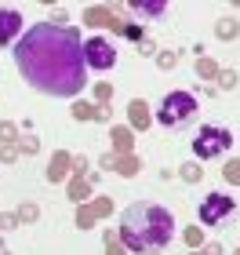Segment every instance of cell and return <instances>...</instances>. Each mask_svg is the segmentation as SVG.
<instances>
[{"label": "cell", "instance_id": "6da1fadb", "mask_svg": "<svg viewBox=\"0 0 240 255\" xmlns=\"http://www.w3.org/2000/svg\"><path fill=\"white\" fill-rule=\"evenodd\" d=\"M15 66L37 91L55 99H73L87 84L84 40L73 26L37 22L15 40Z\"/></svg>", "mask_w": 240, "mask_h": 255}, {"label": "cell", "instance_id": "7a4b0ae2", "mask_svg": "<svg viewBox=\"0 0 240 255\" xmlns=\"http://www.w3.org/2000/svg\"><path fill=\"white\" fill-rule=\"evenodd\" d=\"M175 234V215L164 204L139 201L120 215V245L128 252H160Z\"/></svg>", "mask_w": 240, "mask_h": 255}, {"label": "cell", "instance_id": "3957f363", "mask_svg": "<svg viewBox=\"0 0 240 255\" xmlns=\"http://www.w3.org/2000/svg\"><path fill=\"white\" fill-rule=\"evenodd\" d=\"M197 110H200L197 95H189V91H171V95H164V102H160L157 121L164 128H186L197 117Z\"/></svg>", "mask_w": 240, "mask_h": 255}, {"label": "cell", "instance_id": "277c9868", "mask_svg": "<svg viewBox=\"0 0 240 255\" xmlns=\"http://www.w3.org/2000/svg\"><path fill=\"white\" fill-rule=\"evenodd\" d=\"M230 146H233V131L230 128H219V124H204L197 131V138H193V153H197L200 160L222 157Z\"/></svg>", "mask_w": 240, "mask_h": 255}, {"label": "cell", "instance_id": "5b68a950", "mask_svg": "<svg viewBox=\"0 0 240 255\" xmlns=\"http://www.w3.org/2000/svg\"><path fill=\"white\" fill-rule=\"evenodd\" d=\"M233 208H237V201L230 193H208L200 201V223L204 226H222L233 215Z\"/></svg>", "mask_w": 240, "mask_h": 255}, {"label": "cell", "instance_id": "8992f818", "mask_svg": "<svg viewBox=\"0 0 240 255\" xmlns=\"http://www.w3.org/2000/svg\"><path fill=\"white\" fill-rule=\"evenodd\" d=\"M84 66L87 69H113L117 66V48H113L106 37L84 40Z\"/></svg>", "mask_w": 240, "mask_h": 255}, {"label": "cell", "instance_id": "52a82bcc", "mask_svg": "<svg viewBox=\"0 0 240 255\" xmlns=\"http://www.w3.org/2000/svg\"><path fill=\"white\" fill-rule=\"evenodd\" d=\"M22 29H26V18H22L15 7H0V48L15 44L22 37Z\"/></svg>", "mask_w": 240, "mask_h": 255}, {"label": "cell", "instance_id": "ba28073f", "mask_svg": "<svg viewBox=\"0 0 240 255\" xmlns=\"http://www.w3.org/2000/svg\"><path fill=\"white\" fill-rule=\"evenodd\" d=\"M84 22H87V26H109L113 33H124V26H128V22H124L120 15H113L109 7H87Z\"/></svg>", "mask_w": 240, "mask_h": 255}, {"label": "cell", "instance_id": "9c48e42d", "mask_svg": "<svg viewBox=\"0 0 240 255\" xmlns=\"http://www.w3.org/2000/svg\"><path fill=\"white\" fill-rule=\"evenodd\" d=\"M109 208H113V204L106 201V197H102V201H95V204H80V212H77V226H80V230H87L98 215H106Z\"/></svg>", "mask_w": 240, "mask_h": 255}, {"label": "cell", "instance_id": "30bf717a", "mask_svg": "<svg viewBox=\"0 0 240 255\" xmlns=\"http://www.w3.org/2000/svg\"><path fill=\"white\" fill-rule=\"evenodd\" d=\"M73 168V157L70 153H62V149H59V153H55L51 160H48V182H62L66 179V171H70Z\"/></svg>", "mask_w": 240, "mask_h": 255}, {"label": "cell", "instance_id": "8fae6325", "mask_svg": "<svg viewBox=\"0 0 240 255\" xmlns=\"http://www.w3.org/2000/svg\"><path fill=\"white\" fill-rule=\"evenodd\" d=\"M128 113H131V124H135V128H142V131L150 128V106H146L142 99H135L131 106H128Z\"/></svg>", "mask_w": 240, "mask_h": 255}, {"label": "cell", "instance_id": "7c38bea8", "mask_svg": "<svg viewBox=\"0 0 240 255\" xmlns=\"http://www.w3.org/2000/svg\"><path fill=\"white\" fill-rule=\"evenodd\" d=\"M73 117L77 121H106V110H102V106H87V102H77Z\"/></svg>", "mask_w": 240, "mask_h": 255}, {"label": "cell", "instance_id": "4fadbf2b", "mask_svg": "<svg viewBox=\"0 0 240 255\" xmlns=\"http://www.w3.org/2000/svg\"><path fill=\"white\" fill-rule=\"evenodd\" d=\"M131 7L139 11V15H150V18H157V15H164V11H167L164 0H135Z\"/></svg>", "mask_w": 240, "mask_h": 255}, {"label": "cell", "instance_id": "5bb4252c", "mask_svg": "<svg viewBox=\"0 0 240 255\" xmlns=\"http://www.w3.org/2000/svg\"><path fill=\"white\" fill-rule=\"evenodd\" d=\"M131 128H113V149L117 153H131Z\"/></svg>", "mask_w": 240, "mask_h": 255}, {"label": "cell", "instance_id": "9a60e30c", "mask_svg": "<svg viewBox=\"0 0 240 255\" xmlns=\"http://www.w3.org/2000/svg\"><path fill=\"white\" fill-rule=\"evenodd\" d=\"M113 168H117L124 179H131V175H135V171H139L142 164H139V160H135L131 153H124V157H113Z\"/></svg>", "mask_w": 240, "mask_h": 255}, {"label": "cell", "instance_id": "2e32d148", "mask_svg": "<svg viewBox=\"0 0 240 255\" xmlns=\"http://www.w3.org/2000/svg\"><path fill=\"white\" fill-rule=\"evenodd\" d=\"M87 193H91V182H87L84 175L70 182V197H73V201H87Z\"/></svg>", "mask_w": 240, "mask_h": 255}, {"label": "cell", "instance_id": "e0dca14e", "mask_svg": "<svg viewBox=\"0 0 240 255\" xmlns=\"http://www.w3.org/2000/svg\"><path fill=\"white\" fill-rule=\"evenodd\" d=\"M197 73H200L204 80H215V77H219V66H215L211 59H197Z\"/></svg>", "mask_w": 240, "mask_h": 255}, {"label": "cell", "instance_id": "ac0fdd59", "mask_svg": "<svg viewBox=\"0 0 240 255\" xmlns=\"http://www.w3.org/2000/svg\"><path fill=\"white\" fill-rule=\"evenodd\" d=\"M237 33H240V26H237L233 18H222V22H219V37H222V40H233Z\"/></svg>", "mask_w": 240, "mask_h": 255}, {"label": "cell", "instance_id": "d6986e66", "mask_svg": "<svg viewBox=\"0 0 240 255\" xmlns=\"http://www.w3.org/2000/svg\"><path fill=\"white\" fill-rule=\"evenodd\" d=\"M222 175H226V182H233V186H240V160H230V164L222 168Z\"/></svg>", "mask_w": 240, "mask_h": 255}, {"label": "cell", "instance_id": "ffe728a7", "mask_svg": "<svg viewBox=\"0 0 240 255\" xmlns=\"http://www.w3.org/2000/svg\"><path fill=\"white\" fill-rule=\"evenodd\" d=\"M186 245H189V248H200V245H204V230H200V226H189V230H186Z\"/></svg>", "mask_w": 240, "mask_h": 255}, {"label": "cell", "instance_id": "44dd1931", "mask_svg": "<svg viewBox=\"0 0 240 255\" xmlns=\"http://www.w3.org/2000/svg\"><path fill=\"white\" fill-rule=\"evenodd\" d=\"M182 179H186V182H200V179H204V168H197V164H182Z\"/></svg>", "mask_w": 240, "mask_h": 255}, {"label": "cell", "instance_id": "7402d4cb", "mask_svg": "<svg viewBox=\"0 0 240 255\" xmlns=\"http://www.w3.org/2000/svg\"><path fill=\"white\" fill-rule=\"evenodd\" d=\"M215 80H219V88L230 91V88L237 84V73H233V69H219V77H215Z\"/></svg>", "mask_w": 240, "mask_h": 255}, {"label": "cell", "instance_id": "603a6c76", "mask_svg": "<svg viewBox=\"0 0 240 255\" xmlns=\"http://www.w3.org/2000/svg\"><path fill=\"white\" fill-rule=\"evenodd\" d=\"M37 215H40V208H37V204H22V208H18V219H22V223H33Z\"/></svg>", "mask_w": 240, "mask_h": 255}, {"label": "cell", "instance_id": "cb8c5ba5", "mask_svg": "<svg viewBox=\"0 0 240 255\" xmlns=\"http://www.w3.org/2000/svg\"><path fill=\"white\" fill-rule=\"evenodd\" d=\"M18 135V128L15 124H11V121H0V138H4V142L11 146V138H15Z\"/></svg>", "mask_w": 240, "mask_h": 255}, {"label": "cell", "instance_id": "d4e9b609", "mask_svg": "<svg viewBox=\"0 0 240 255\" xmlns=\"http://www.w3.org/2000/svg\"><path fill=\"white\" fill-rule=\"evenodd\" d=\"M106 255H124V245L113 234H106Z\"/></svg>", "mask_w": 240, "mask_h": 255}, {"label": "cell", "instance_id": "484cf974", "mask_svg": "<svg viewBox=\"0 0 240 255\" xmlns=\"http://www.w3.org/2000/svg\"><path fill=\"white\" fill-rule=\"evenodd\" d=\"M124 37H128V40H146V37H142V26H135V22L124 26Z\"/></svg>", "mask_w": 240, "mask_h": 255}, {"label": "cell", "instance_id": "4316f807", "mask_svg": "<svg viewBox=\"0 0 240 255\" xmlns=\"http://www.w3.org/2000/svg\"><path fill=\"white\" fill-rule=\"evenodd\" d=\"M37 149H40V142H37V138H22V153H26V157H33Z\"/></svg>", "mask_w": 240, "mask_h": 255}, {"label": "cell", "instance_id": "83f0119b", "mask_svg": "<svg viewBox=\"0 0 240 255\" xmlns=\"http://www.w3.org/2000/svg\"><path fill=\"white\" fill-rule=\"evenodd\" d=\"M157 62H160V66H164V69H171V66H175V62H178V55H175V51H164V55H160V59H157Z\"/></svg>", "mask_w": 240, "mask_h": 255}, {"label": "cell", "instance_id": "f1b7e54d", "mask_svg": "<svg viewBox=\"0 0 240 255\" xmlns=\"http://www.w3.org/2000/svg\"><path fill=\"white\" fill-rule=\"evenodd\" d=\"M15 157H18L15 146H4V149H0V160H4V164H7V160H15Z\"/></svg>", "mask_w": 240, "mask_h": 255}, {"label": "cell", "instance_id": "f546056e", "mask_svg": "<svg viewBox=\"0 0 240 255\" xmlns=\"http://www.w3.org/2000/svg\"><path fill=\"white\" fill-rule=\"evenodd\" d=\"M95 95H98V102H106V99L113 95V88H109V84H98V88H95Z\"/></svg>", "mask_w": 240, "mask_h": 255}, {"label": "cell", "instance_id": "4dcf8cb0", "mask_svg": "<svg viewBox=\"0 0 240 255\" xmlns=\"http://www.w3.org/2000/svg\"><path fill=\"white\" fill-rule=\"evenodd\" d=\"M84 168H87V160H84V157H73V171H80V175H84Z\"/></svg>", "mask_w": 240, "mask_h": 255}, {"label": "cell", "instance_id": "1f68e13d", "mask_svg": "<svg viewBox=\"0 0 240 255\" xmlns=\"http://www.w3.org/2000/svg\"><path fill=\"white\" fill-rule=\"evenodd\" d=\"M139 55H153V44L150 40H139Z\"/></svg>", "mask_w": 240, "mask_h": 255}, {"label": "cell", "instance_id": "d6a6232c", "mask_svg": "<svg viewBox=\"0 0 240 255\" xmlns=\"http://www.w3.org/2000/svg\"><path fill=\"white\" fill-rule=\"evenodd\" d=\"M204 255H222V248H219V245H208V248H204Z\"/></svg>", "mask_w": 240, "mask_h": 255}, {"label": "cell", "instance_id": "836d02e7", "mask_svg": "<svg viewBox=\"0 0 240 255\" xmlns=\"http://www.w3.org/2000/svg\"><path fill=\"white\" fill-rule=\"evenodd\" d=\"M233 255H240V248H237V252H233Z\"/></svg>", "mask_w": 240, "mask_h": 255}]
</instances>
